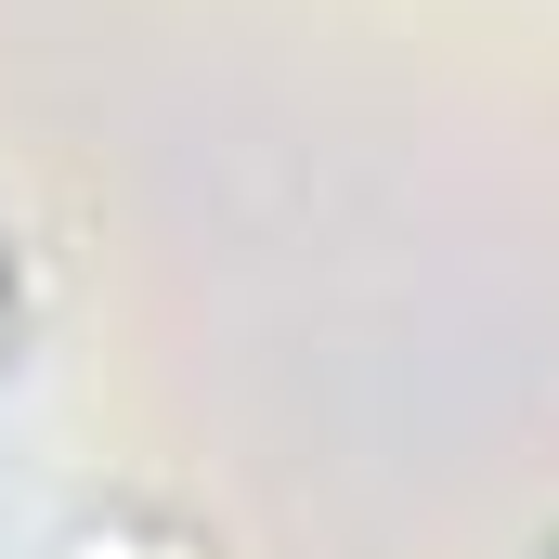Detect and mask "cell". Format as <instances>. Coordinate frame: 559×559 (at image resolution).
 <instances>
[{"label": "cell", "instance_id": "1", "mask_svg": "<svg viewBox=\"0 0 559 559\" xmlns=\"http://www.w3.org/2000/svg\"><path fill=\"white\" fill-rule=\"evenodd\" d=\"M79 559H182V547H156V534H79Z\"/></svg>", "mask_w": 559, "mask_h": 559}, {"label": "cell", "instance_id": "2", "mask_svg": "<svg viewBox=\"0 0 559 559\" xmlns=\"http://www.w3.org/2000/svg\"><path fill=\"white\" fill-rule=\"evenodd\" d=\"M0 352H13V286H0Z\"/></svg>", "mask_w": 559, "mask_h": 559}]
</instances>
